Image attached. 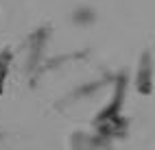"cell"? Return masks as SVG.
I'll return each mask as SVG.
<instances>
[{
  "label": "cell",
  "mask_w": 155,
  "mask_h": 150,
  "mask_svg": "<svg viewBox=\"0 0 155 150\" xmlns=\"http://www.w3.org/2000/svg\"><path fill=\"white\" fill-rule=\"evenodd\" d=\"M136 85L142 94H149L153 89V61L149 55H144L140 59V65H138V74H136Z\"/></svg>",
  "instance_id": "obj_1"
},
{
  "label": "cell",
  "mask_w": 155,
  "mask_h": 150,
  "mask_svg": "<svg viewBox=\"0 0 155 150\" xmlns=\"http://www.w3.org/2000/svg\"><path fill=\"white\" fill-rule=\"evenodd\" d=\"M94 20H96V13H94V9L87 7V5H81L72 11V22L77 26H90Z\"/></svg>",
  "instance_id": "obj_2"
}]
</instances>
